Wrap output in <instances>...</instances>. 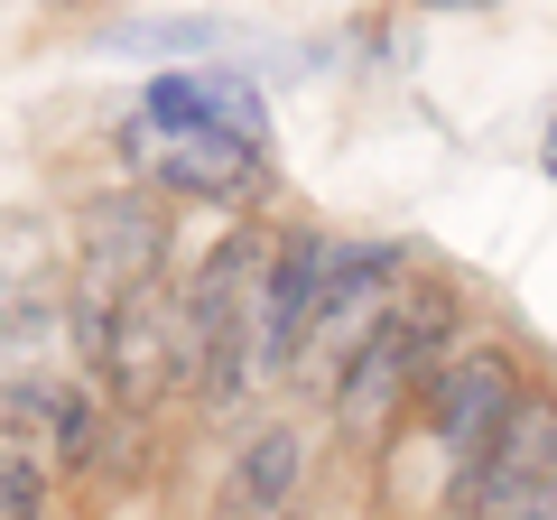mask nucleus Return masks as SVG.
<instances>
[{
	"mask_svg": "<svg viewBox=\"0 0 557 520\" xmlns=\"http://www.w3.org/2000/svg\"><path fill=\"white\" fill-rule=\"evenodd\" d=\"M399 288H409V242H335V270H325V298H317V325H307L298 362L307 372L335 362V381H344L354 354L381 335V317L399 307Z\"/></svg>",
	"mask_w": 557,
	"mask_h": 520,
	"instance_id": "nucleus-1",
	"label": "nucleus"
},
{
	"mask_svg": "<svg viewBox=\"0 0 557 520\" xmlns=\"http://www.w3.org/2000/svg\"><path fill=\"white\" fill-rule=\"evenodd\" d=\"M520 400H530V391H520V362L502 354V344H465V354L418 391V419H428V437H437V456L456 465V474H474L483 446L502 437V419H511Z\"/></svg>",
	"mask_w": 557,
	"mask_h": 520,
	"instance_id": "nucleus-2",
	"label": "nucleus"
},
{
	"mask_svg": "<svg viewBox=\"0 0 557 520\" xmlns=\"http://www.w3.org/2000/svg\"><path fill=\"white\" fill-rule=\"evenodd\" d=\"M159 242H168V223H159V205H149V196H102V205H84V242H75L84 298H94V307L149 298V280H159V260H168Z\"/></svg>",
	"mask_w": 557,
	"mask_h": 520,
	"instance_id": "nucleus-3",
	"label": "nucleus"
},
{
	"mask_svg": "<svg viewBox=\"0 0 557 520\" xmlns=\"http://www.w3.org/2000/svg\"><path fill=\"white\" fill-rule=\"evenodd\" d=\"M548 483H557V400H548V391H530V400L502 419V437L483 446V465L465 474L456 511L465 520H493V511H511V502L548 493Z\"/></svg>",
	"mask_w": 557,
	"mask_h": 520,
	"instance_id": "nucleus-4",
	"label": "nucleus"
},
{
	"mask_svg": "<svg viewBox=\"0 0 557 520\" xmlns=\"http://www.w3.org/2000/svg\"><path fill=\"white\" fill-rule=\"evenodd\" d=\"M325 270H335V242L307 233V223L270 242V280H260V335H251L260 372H298V344H307V325H317Z\"/></svg>",
	"mask_w": 557,
	"mask_h": 520,
	"instance_id": "nucleus-5",
	"label": "nucleus"
},
{
	"mask_svg": "<svg viewBox=\"0 0 557 520\" xmlns=\"http://www.w3.org/2000/svg\"><path fill=\"white\" fill-rule=\"evenodd\" d=\"M298 483H307V428L270 419L260 437H242L233 474H223L214 520H270V511H298Z\"/></svg>",
	"mask_w": 557,
	"mask_h": 520,
	"instance_id": "nucleus-6",
	"label": "nucleus"
},
{
	"mask_svg": "<svg viewBox=\"0 0 557 520\" xmlns=\"http://www.w3.org/2000/svg\"><path fill=\"white\" fill-rule=\"evenodd\" d=\"M121 409H149L159 391H186V354H177V317L159 298H131L121 307V335H112V381H102Z\"/></svg>",
	"mask_w": 557,
	"mask_h": 520,
	"instance_id": "nucleus-7",
	"label": "nucleus"
},
{
	"mask_svg": "<svg viewBox=\"0 0 557 520\" xmlns=\"http://www.w3.org/2000/svg\"><path fill=\"white\" fill-rule=\"evenodd\" d=\"M0 419H20L47 465H94V446H102V409L75 381H10L0 391Z\"/></svg>",
	"mask_w": 557,
	"mask_h": 520,
	"instance_id": "nucleus-8",
	"label": "nucleus"
},
{
	"mask_svg": "<svg viewBox=\"0 0 557 520\" xmlns=\"http://www.w3.org/2000/svg\"><path fill=\"white\" fill-rule=\"evenodd\" d=\"M260 159L270 140H242V131H196V140H168L159 186L168 196H196V205H242L260 186Z\"/></svg>",
	"mask_w": 557,
	"mask_h": 520,
	"instance_id": "nucleus-9",
	"label": "nucleus"
},
{
	"mask_svg": "<svg viewBox=\"0 0 557 520\" xmlns=\"http://www.w3.org/2000/svg\"><path fill=\"white\" fill-rule=\"evenodd\" d=\"M57 511V483H47V456L28 437H0V520H47Z\"/></svg>",
	"mask_w": 557,
	"mask_h": 520,
	"instance_id": "nucleus-10",
	"label": "nucleus"
},
{
	"mask_svg": "<svg viewBox=\"0 0 557 520\" xmlns=\"http://www.w3.org/2000/svg\"><path fill=\"white\" fill-rule=\"evenodd\" d=\"M65 335H75V362H84V381H112V335H121V307H94V298H75V307H65Z\"/></svg>",
	"mask_w": 557,
	"mask_h": 520,
	"instance_id": "nucleus-11",
	"label": "nucleus"
},
{
	"mask_svg": "<svg viewBox=\"0 0 557 520\" xmlns=\"http://www.w3.org/2000/svg\"><path fill=\"white\" fill-rule=\"evenodd\" d=\"M493 520H557V483H548V493H530V502H511V511H493Z\"/></svg>",
	"mask_w": 557,
	"mask_h": 520,
	"instance_id": "nucleus-12",
	"label": "nucleus"
},
{
	"mask_svg": "<svg viewBox=\"0 0 557 520\" xmlns=\"http://www.w3.org/2000/svg\"><path fill=\"white\" fill-rule=\"evenodd\" d=\"M548 159H557V121H548Z\"/></svg>",
	"mask_w": 557,
	"mask_h": 520,
	"instance_id": "nucleus-13",
	"label": "nucleus"
}]
</instances>
